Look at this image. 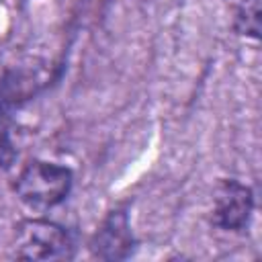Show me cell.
I'll list each match as a JSON object with an SVG mask.
<instances>
[{"label":"cell","mask_w":262,"mask_h":262,"mask_svg":"<svg viewBox=\"0 0 262 262\" xmlns=\"http://www.w3.org/2000/svg\"><path fill=\"white\" fill-rule=\"evenodd\" d=\"M254 213V192L239 180H221L213 196V225L223 231H244Z\"/></svg>","instance_id":"3957f363"},{"label":"cell","mask_w":262,"mask_h":262,"mask_svg":"<svg viewBox=\"0 0 262 262\" xmlns=\"http://www.w3.org/2000/svg\"><path fill=\"white\" fill-rule=\"evenodd\" d=\"M135 250L129 215L125 209L111 211L90 239V252L100 260H125Z\"/></svg>","instance_id":"277c9868"},{"label":"cell","mask_w":262,"mask_h":262,"mask_svg":"<svg viewBox=\"0 0 262 262\" xmlns=\"http://www.w3.org/2000/svg\"><path fill=\"white\" fill-rule=\"evenodd\" d=\"M72 184L74 174L70 168L55 162L33 160L18 172L14 180V192L27 207L35 211H47L68 199Z\"/></svg>","instance_id":"6da1fadb"},{"label":"cell","mask_w":262,"mask_h":262,"mask_svg":"<svg viewBox=\"0 0 262 262\" xmlns=\"http://www.w3.org/2000/svg\"><path fill=\"white\" fill-rule=\"evenodd\" d=\"M235 29L242 35L258 37L260 33V4L258 0H244L235 16Z\"/></svg>","instance_id":"5b68a950"},{"label":"cell","mask_w":262,"mask_h":262,"mask_svg":"<svg viewBox=\"0 0 262 262\" xmlns=\"http://www.w3.org/2000/svg\"><path fill=\"white\" fill-rule=\"evenodd\" d=\"M14 256L20 260H68L74 256V239L55 221L27 219L16 229Z\"/></svg>","instance_id":"7a4b0ae2"}]
</instances>
